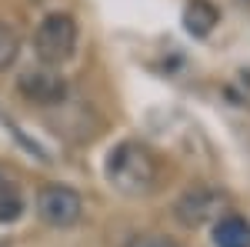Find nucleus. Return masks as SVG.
<instances>
[{"mask_svg": "<svg viewBox=\"0 0 250 247\" xmlns=\"http://www.w3.org/2000/svg\"><path fill=\"white\" fill-rule=\"evenodd\" d=\"M107 180L130 197L150 194L157 187V157L144 144L124 140L107 157Z\"/></svg>", "mask_w": 250, "mask_h": 247, "instance_id": "1", "label": "nucleus"}, {"mask_svg": "<svg viewBox=\"0 0 250 247\" xmlns=\"http://www.w3.org/2000/svg\"><path fill=\"white\" fill-rule=\"evenodd\" d=\"M34 50H37L40 64L47 67H60L63 60L74 57L77 50V23L70 14H50L40 20L37 34H34Z\"/></svg>", "mask_w": 250, "mask_h": 247, "instance_id": "2", "label": "nucleus"}, {"mask_svg": "<svg viewBox=\"0 0 250 247\" xmlns=\"http://www.w3.org/2000/svg\"><path fill=\"white\" fill-rule=\"evenodd\" d=\"M37 214L43 224L50 227H74L83 214V201L74 187H63V184H47L37 194Z\"/></svg>", "mask_w": 250, "mask_h": 247, "instance_id": "3", "label": "nucleus"}, {"mask_svg": "<svg viewBox=\"0 0 250 247\" xmlns=\"http://www.w3.org/2000/svg\"><path fill=\"white\" fill-rule=\"evenodd\" d=\"M224 207V194L213 187H190L187 194H180V201L173 204V214L184 227H200L213 221Z\"/></svg>", "mask_w": 250, "mask_h": 247, "instance_id": "4", "label": "nucleus"}, {"mask_svg": "<svg viewBox=\"0 0 250 247\" xmlns=\"http://www.w3.org/2000/svg\"><path fill=\"white\" fill-rule=\"evenodd\" d=\"M17 87L34 104H60L67 97V80L60 74H50V70H30V74L20 77Z\"/></svg>", "mask_w": 250, "mask_h": 247, "instance_id": "5", "label": "nucleus"}, {"mask_svg": "<svg viewBox=\"0 0 250 247\" xmlns=\"http://www.w3.org/2000/svg\"><path fill=\"white\" fill-rule=\"evenodd\" d=\"M213 244L217 247H250V224L237 214H227L213 227Z\"/></svg>", "mask_w": 250, "mask_h": 247, "instance_id": "6", "label": "nucleus"}, {"mask_svg": "<svg viewBox=\"0 0 250 247\" xmlns=\"http://www.w3.org/2000/svg\"><path fill=\"white\" fill-rule=\"evenodd\" d=\"M217 20H220V14H217V7L207 3V0H193V3H187V10H184V27H187V34H193V37H207L213 27H217Z\"/></svg>", "mask_w": 250, "mask_h": 247, "instance_id": "7", "label": "nucleus"}, {"mask_svg": "<svg viewBox=\"0 0 250 247\" xmlns=\"http://www.w3.org/2000/svg\"><path fill=\"white\" fill-rule=\"evenodd\" d=\"M20 214H23V197H20V190L7 180V184L0 187V224H14Z\"/></svg>", "mask_w": 250, "mask_h": 247, "instance_id": "8", "label": "nucleus"}, {"mask_svg": "<svg viewBox=\"0 0 250 247\" xmlns=\"http://www.w3.org/2000/svg\"><path fill=\"white\" fill-rule=\"evenodd\" d=\"M17 54H20V40L14 34V27L0 20V70H7L17 60Z\"/></svg>", "mask_w": 250, "mask_h": 247, "instance_id": "9", "label": "nucleus"}, {"mask_svg": "<svg viewBox=\"0 0 250 247\" xmlns=\"http://www.w3.org/2000/svg\"><path fill=\"white\" fill-rule=\"evenodd\" d=\"M127 247H180V244L170 241V237H164V234H140V237H134Z\"/></svg>", "mask_w": 250, "mask_h": 247, "instance_id": "10", "label": "nucleus"}, {"mask_svg": "<svg viewBox=\"0 0 250 247\" xmlns=\"http://www.w3.org/2000/svg\"><path fill=\"white\" fill-rule=\"evenodd\" d=\"M3 184H7V174H3V167H0V187H3Z\"/></svg>", "mask_w": 250, "mask_h": 247, "instance_id": "11", "label": "nucleus"}, {"mask_svg": "<svg viewBox=\"0 0 250 247\" xmlns=\"http://www.w3.org/2000/svg\"><path fill=\"white\" fill-rule=\"evenodd\" d=\"M0 247H10V244H3V241H0Z\"/></svg>", "mask_w": 250, "mask_h": 247, "instance_id": "12", "label": "nucleus"}]
</instances>
